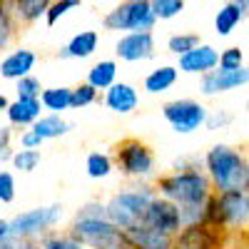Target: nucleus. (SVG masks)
Segmentation results:
<instances>
[{
  "label": "nucleus",
  "instance_id": "obj_37",
  "mask_svg": "<svg viewBox=\"0 0 249 249\" xmlns=\"http://www.w3.org/2000/svg\"><path fill=\"white\" fill-rule=\"evenodd\" d=\"M232 122V115L227 110H207V120H204V127L210 132H217V130H224L227 124Z\"/></svg>",
  "mask_w": 249,
  "mask_h": 249
},
{
  "label": "nucleus",
  "instance_id": "obj_3",
  "mask_svg": "<svg viewBox=\"0 0 249 249\" xmlns=\"http://www.w3.org/2000/svg\"><path fill=\"white\" fill-rule=\"evenodd\" d=\"M68 234L77 239L85 249H130L124 232L107 219L105 202L90 199L77 210Z\"/></svg>",
  "mask_w": 249,
  "mask_h": 249
},
{
  "label": "nucleus",
  "instance_id": "obj_10",
  "mask_svg": "<svg viewBox=\"0 0 249 249\" xmlns=\"http://www.w3.org/2000/svg\"><path fill=\"white\" fill-rule=\"evenodd\" d=\"M247 82H249L247 65L237 68V70L214 68L212 72H207V75L199 77V92H202V97H217V95H224V92L247 88Z\"/></svg>",
  "mask_w": 249,
  "mask_h": 249
},
{
  "label": "nucleus",
  "instance_id": "obj_39",
  "mask_svg": "<svg viewBox=\"0 0 249 249\" xmlns=\"http://www.w3.org/2000/svg\"><path fill=\"white\" fill-rule=\"evenodd\" d=\"M40 147H43V140H40L33 130L20 132V150H40Z\"/></svg>",
  "mask_w": 249,
  "mask_h": 249
},
{
  "label": "nucleus",
  "instance_id": "obj_31",
  "mask_svg": "<svg viewBox=\"0 0 249 249\" xmlns=\"http://www.w3.org/2000/svg\"><path fill=\"white\" fill-rule=\"evenodd\" d=\"M100 100V92L92 90L88 82H80V85L72 88L70 92V110H82V107H90Z\"/></svg>",
  "mask_w": 249,
  "mask_h": 249
},
{
  "label": "nucleus",
  "instance_id": "obj_33",
  "mask_svg": "<svg viewBox=\"0 0 249 249\" xmlns=\"http://www.w3.org/2000/svg\"><path fill=\"white\" fill-rule=\"evenodd\" d=\"M77 8H82L80 0H55V3H50V5H48V13H45V23H48V28L57 25L68 13H72V10H77Z\"/></svg>",
  "mask_w": 249,
  "mask_h": 249
},
{
  "label": "nucleus",
  "instance_id": "obj_22",
  "mask_svg": "<svg viewBox=\"0 0 249 249\" xmlns=\"http://www.w3.org/2000/svg\"><path fill=\"white\" fill-rule=\"evenodd\" d=\"M30 130L45 142V140H60V137L70 135L75 130V124L70 120H65L62 115H43Z\"/></svg>",
  "mask_w": 249,
  "mask_h": 249
},
{
  "label": "nucleus",
  "instance_id": "obj_12",
  "mask_svg": "<svg viewBox=\"0 0 249 249\" xmlns=\"http://www.w3.org/2000/svg\"><path fill=\"white\" fill-rule=\"evenodd\" d=\"M142 224L150 227V230L162 232V234H170V237H177L182 232V219H179L177 207L162 197H155L150 202L147 212L142 217Z\"/></svg>",
  "mask_w": 249,
  "mask_h": 249
},
{
  "label": "nucleus",
  "instance_id": "obj_26",
  "mask_svg": "<svg viewBox=\"0 0 249 249\" xmlns=\"http://www.w3.org/2000/svg\"><path fill=\"white\" fill-rule=\"evenodd\" d=\"M85 172H88L90 179H107V177L115 172V160H112V155L100 152V150L90 152L88 160H85Z\"/></svg>",
  "mask_w": 249,
  "mask_h": 249
},
{
  "label": "nucleus",
  "instance_id": "obj_25",
  "mask_svg": "<svg viewBox=\"0 0 249 249\" xmlns=\"http://www.w3.org/2000/svg\"><path fill=\"white\" fill-rule=\"evenodd\" d=\"M117 72H120V68H117V60H100V62H95V65L88 70V85L92 88V90H107V88H112L115 82H117Z\"/></svg>",
  "mask_w": 249,
  "mask_h": 249
},
{
  "label": "nucleus",
  "instance_id": "obj_1",
  "mask_svg": "<svg viewBox=\"0 0 249 249\" xmlns=\"http://www.w3.org/2000/svg\"><path fill=\"white\" fill-rule=\"evenodd\" d=\"M155 195L167 199L177 207L182 230L184 227H199L207 224L212 204V184L204 177L202 167L192 170H172L170 175H162L155 179Z\"/></svg>",
  "mask_w": 249,
  "mask_h": 249
},
{
  "label": "nucleus",
  "instance_id": "obj_35",
  "mask_svg": "<svg viewBox=\"0 0 249 249\" xmlns=\"http://www.w3.org/2000/svg\"><path fill=\"white\" fill-rule=\"evenodd\" d=\"M217 68H224V70H237V68H244V48L239 45H232V48H224L219 53V62Z\"/></svg>",
  "mask_w": 249,
  "mask_h": 249
},
{
  "label": "nucleus",
  "instance_id": "obj_21",
  "mask_svg": "<svg viewBox=\"0 0 249 249\" xmlns=\"http://www.w3.org/2000/svg\"><path fill=\"white\" fill-rule=\"evenodd\" d=\"M50 0H8V10L15 25H33L40 18H45Z\"/></svg>",
  "mask_w": 249,
  "mask_h": 249
},
{
  "label": "nucleus",
  "instance_id": "obj_24",
  "mask_svg": "<svg viewBox=\"0 0 249 249\" xmlns=\"http://www.w3.org/2000/svg\"><path fill=\"white\" fill-rule=\"evenodd\" d=\"M70 92L72 88L68 85H55V88H43L40 92V107L45 115H62L65 110H70Z\"/></svg>",
  "mask_w": 249,
  "mask_h": 249
},
{
  "label": "nucleus",
  "instance_id": "obj_18",
  "mask_svg": "<svg viewBox=\"0 0 249 249\" xmlns=\"http://www.w3.org/2000/svg\"><path fill=\"white\" fill-rule=\"evenodd\" d=\"M249 13V3L247 0H232V3H224L217 15H214V33L219 37H230L242 23Z\"/></svg>",
  "mask_w": 249,
  "mask_h": 249
},
{
  "label": "nucleus",
  "instance_id": "obj_15",
  "mask_svg": "<svg viewBox=\"0 0 249 249\" xmlns=\"http://www.w3.org/2000/svg\"><path fill=\"white\" fill-rule=\"evenodd\" d=\"M35 65H37V55H35L33 50H28V48H15V50H10L3 60H0V77L18 82V80L33 75Z\"/></svg>",
  "mask_w": 249,
  "mask_h": 249
},
{
  "label": "nucleus",
  "instance_id": "obj_11",
  "mask_svg": "<svg viewBox=\"0 0 249 249\" xmlns=\"http://www.w3.org/2000/svg\"><path fill=\"white\" fill-rule=\"evenodd\" d=\"M115 55L122 62H144L157 55L155 33H127L115 43Z\"/></svg>",
  "mask_w": 249,
  "mask_h": 249
},
{
  "label": "nucleus",
  "instance_id": "obj_20",
  "mask_svg": "<svg viewBox=\"0 0 249 249\" xmlns=\"http://www.w3.org/2000/svg\"><path fill=\"white\" fill-rule=\"evenodd\" d=\"M175 249H217V232L207 224L184 227L175 237Z\"/></svg>",
  "mask_w": 249,
  "mask_h": 249
},
{
  "label": "nucleus",
  "instance_id": "obj_13",
  "mask_svg": "<svg viewBox=\"0 0 249 249\" xmlns=\"http://www.w3.org/2000/svg\"><path fill=\"white\" fill-rule=\"evenodd\" d=\"M217 62H219V50L210 43H199L195 50L190 53H184L179 55L177 60V72H184V75H207V72H212L217 68Z\"/></svg>",
  "mask_w": 249,
  "mask_h": 249
},
{
  "label": "nucleus",
  "instance_id": "obj_7",
  "mask_svg": "<svg viewBox=\"0 0 249 249\" xmlns=\"http://www.w3.org/2000/svg\"><path fill=\"white\" fill-rule=\"evenodd\" d=\"M157 20L150 10V0H124L102 15V28L110 33H152Z\"/></svg>",
  "mask_w": 249,
  "mask_h": 249
},
{
  "label": "nucleus",
  "instance_id": "obj_9",
  "mask_svg": "<svg viewBox=\"0 0 249 249\" xmlns=\"http://www.w3.org/2000/svg\"><path fill=\"white\" fill-rule=\"evenodd\" d=\"M162 117L177 135H192L199 127H204L207 107L202 105L199 100L177 97V100H167L162 105Z\"/></svg>",
  "mask_w": 249,
  "mask_h": 249
},
{
  "label": "nucleus",
  "instance_id": "obj_32",
  "mask_svg": "<svg viewBox=\"0 0 249 249\" xmlns=\"http://www.w3.org/2000/svg\"><path fill=\"white\" fill-rule=\"evenodd\" d=\"M37 249H85L77 239H72L68 232H50L37 242Z\"/></svg>",
  "mask_w": 249,
  "mask_h": 249
},
{
  "label": "nucleus",
  "instance_id": "obj_28",
  "mask_svg": "<svg viewBox=\"0 0 249 249\" xmlns=\"http://www.w3.org/2000/svg\"><path fill=\"white\" fill-rule=\"evenodd\" d=\"M40 160H43L40 150H15V152H13V157H10V164H13V170L30 175V172H35V170H37Z\"/></svg>",
  "mask_w": 249,
  "mask_h": 249
},
{
  "label": "nucleus",
  "instance_id": "obj_8",
  "mask_svg": "<svg viewBox=\"0 0 249 249\" xmlns=\"http://www.w3.org/2000/svg\"><path fill=\"white\" fill-rule=\"evenodd\" d=\"M247 224H249V192H224L212 197L207 227L244 232Z\"/></svg>",
  "mask_w": 249,
  "mask_h": 249
},
{
  "label": "nucleus",
  "instance_id": "obj_6",
  "mask_svg": "<svg viewBox=\"0 0 249 249\" xmlns=\"http://www.w3.org/2000/svg\"><path fill=\"white\" fill-rule=\"evenodd\" d=\"M112 160L122 177L135 179L140 184H150V179H155V175H157V160H155L152 147L137 137L122 140L117 144V152Z\"/></svg>",
  "mask_w": 249,
  "mask_h": 249
},
{
  "label": "nucleus",
  "instance_id": "obj_5",
  "mask_svg": "<svg viewBox=\"0 0 249 249\" xmlns=\"http://www.w3.org/2000/svg\"><path fill=\"white\" fill-rule=\"evenodd\" d=\"M65 217V207L62 202H53V204H40L33 210L18 212L15 217L8 219L10 227V237L13 239H23V242H40L45 234L55 232L53 227H57Z\"/></svg>",
  "mask_w": 249,
  "mask_h": 249
},
{
  "label": "nucleus",
  "instance_id": "obj_17",
  "mask_svg": "<svg viewBox=\"0 0 249 249\" xmlns=\"http://www.w3.org/2000/svg\"><path fill=\"white\" fill-rule=\"evenodd\" d=\"M124 239H127L130 249H175V237L150 230L144 224H135L124 230Z\"/></svg>",
  "mask_w": 249,
  "mask_h": 249
},
{
  "label": "nucleus",
  "instance_id": "obj_4",
  "mask_svg": "<svg viewBox=\"0 0 249 249\" xmlns=\"http://www.w3.org/2000/svg\"><path fill=\"white\" fill-rule=\"evenodd\" d=\"M155 187L152 184H130L124 190L115 192L105 202V214L117 230H130L135 224H142V217L147 212L150 202L155 199Z\"/></svg>",
  "mask_w": 249,
  "mask_h": 249
},
{
  "label": "nucleus",
  "instance_id": "obj_38",
  "mask_svg": "<svg viewBox=\"0 0 249 249\" xmlns=\"http://www.w3.org/2000/svg\"><path fill=\"white\" fill-rule=\"evenodd\" d=\"M10 142H13V127H0V162H10L13 157V147H10Z\"/></svg>",
  "mask_w": 249,
  "mask_h": 249
},
{
  "label": "nucleus",
  "instance_id": "obj_41",
  "mask_svg": "<svg viewBox=\"0 0 249 249\" xmlns=\"http://www.w3.org/2000/svg\"><path fill=\"white\" fill-rule=\"evenodd\" d=\"M10 237V227H8V219H0V242Z\"/></svg>",
  "mask_w": 249,
  "mask_h": 249
},
{
  "label": "nucleus",
  "instance_id": "obj_42",
  "mask_svg": "<svg viewBox=\"0 0 249 249\" xmlns=\"http://www.w3.org/2000/svg\"><path fill=\"white\" fill-rule=\"evenodd\" d=\"M8 105H10V100H8L3 92H0V112H5V110H8Z\"/></svg>",
  "mask_w": 249,
  "mask_h": 249
},
{
  "label": "nucleus",
  "instance_id": "obj_27",
  "mask_svg": "<svg viewBox=\"0 0 249 249\" xmlns=\"http://www.w3.org/2000/svg\"><path fill=\"white\" fill-rule=\"evenodd\" d=\"M15 33H18V25L8 10V0H0V53H5L13 45Z\"/></svg>",
  "mask_w": 249,
  "mask_h": 249
},
{
  "label": "nucleus",
  "instance_id": "obj_14",
  "mask_svg": "<svg viewBox=\"0 0 249 249\" xmlns=\"http://www.w3.org/2000/svg\"><path fill=\"white\" fill-rule=\"evenodd\" d=\"M102 105H105L112 115H132L140 107V90L132 82L117 80L112 88L105 90L102 95Z\"/></svg>",
  "mask_w": 249,
  "mask_h": 249
},
{
  "label": "nucleus",
  "instance_id": "obj_19",
  "mask_svg": "<svg viewBox=\"0 0 249 249\" xmlns=\"http://www.w3.org/2000/svg\"><path fill=\"white\" fill-rule=\"evenodd\" d=\"M5 115H8V127H28L30 130L45 112L40 107V100H18L15 97L8 105Z\"/></svg>",
  "mask_w": 249,
  "mask_h": 249
},
{
  "label": "nucleus",
  "instance_id": "obj_23",
  "mask_svg": "<svg viewBox=\"0 0 249 249\" xmlns=\"http://www.w3.org/2000/svg\"><path fill=\"white\" fill-rule=\"evenodd\" d=\"M177 77H179V72H177L175 65H160L152 72L144 75L142 88H144L147 95H162V92H167L170 88H175Z\"/></svg>",
  "mask_w": 249,
  "mask_h": 249
},
{
  "label": "nucleus",
  "instance_id": "obj_16",
  "mask_svg": "<svg viewBox=\"0 0 249 249\" xmlns=\"http://www.w3.org/2000/svg\"><path fill=\"white\" fill-rule=\"evenodd\" d=\"M97 45H100L97 30H80L57 50V57L60 60H88L97 53Z\"/></svg>",
  "mask_w": 249,
  "mask_h": 249
},
{
  "label": "nucleus",
  "instance_id": "obj_36",
  "mask_svg": "<svg viewBox=\"0 0 249 249\" xmlns=\"http://www.w3.org/2000/svg\"><path fill=\"white\" fill-rule=\"evenodd\" d=\"M18 195L15 175L10 170H0V204H13Z\"/></svg>",
  "mask_w": 249,
  "mask_h": 249
},
{
  "label": "nucleus",
  "instance_id": "obj_40",
  "mask_svg": "<svg viewBox=\"0 0 249 249\" xmlns=\"http://www.w3.org/2000/svg\"><path fill=\"white\" fill-rule=\"evenodd\" d=\"M0 249H37V244H35V242H23V239L8 237V239L0 242Z\"/></svg>",
  "mask_w": 249,
  "mask_h": 249
},
{
  "label": "nucleus",
  "instance_id": "obj_2",
  "mask_svg": "<svg viewBox=\"0 0 249 249\" xmlns=\"http://www.w3.org/2000/svg\"><path fill=\"white\" fill-rule=\"evenodd\" d=\"M202 172L210 179L212 192H247L249 190V162L247 152L227 142H217L202 157Z\"/></svg>",
  "mask_w": 249,
  "mask_h": 249
},
{
  "label": "nucleus",
  "instance_id": "obj_30",
  "mask_svg": "<svg viewBox=\"0 0 249 249\" xmlns=\"http://www.w3.org/2000/svg\"><path fill=\"white\" fill-rule=\"evenodd\" d=\"M199 43H202V40H199L197 33H175V35L167 37V50L179 57V55H184V53L195 50Z\"/></svg>",
  "mask_w": 249,
  "mask_h": 249
},
{
  "label": "nucleus",
  "instance_id": "obj_34",
  "mask_svg": "<svg viewBox=\"0 0 249 249\" xmlns=\"http://www.w3.org/2000/svg\"><path fill=\"white\" fill-rule=\"evenodd\" d=\"M40 92H43V82H40L37 75H28V77L15 82V97L18 100H37Z\"/></svg>",
  "mask_w": 249,
  "mask_h": 249
},
{
  "label": "nucleus",
  "instance_id": "obj_29",
  "mask_svg": "<svg viewBox=\"0 0 249 249\" xmlns=\"http://www.w3.org/2000/svg\"><path fill=\"white\" fill-rule=\"evenodd\" d=\"M184 0H150V10L155 20H172L184 13Z\"/></svg>",
  "mask_w": 249,
  "mask_h": 249
}]
</instances>
